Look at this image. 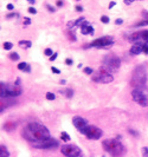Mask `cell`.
I'll use <instances>...</instances> for the list:
<instances>
[{"label": "cell", "mask_w": 148, "mask_h": 157, "mask_svg": "<svg viewBox=\"0 0 148 157\" xmlns=\"http://www.w3.org/2000/svg\"><path fill=\"white\" fill-rule=\"evenodd\" d=\"M21 135L32 145L37 144V143H42L51 137L49 129L45 125L37 122H30L29 124H26L23 129Z\"/></svg>", "instance_id": "1"}, {"label": "cell", "mask_w": 148, "mask_h": 157, "mask_svg": "<svg viewBox=\"0 0 148 157\" xmlns=\"http://www.w3.org/2000/svg\"><path fill=\"white\" fill-rule=\"evenodd\" d=\"M102 147L106 152H108L112 157H123L127 152L126 147L119 139H104L102 142Z\"/></svg>", "instance_id": "2"}, {"label": "cell", "mask_w": 148, "mask_h": 157, "mask_svg": "<svg viewBox=\"0 0 148 157\" xmlns=\"http://www.w3.org/2000/svg\"><path fill=\"white\" fill-rule=\"evenodd\" d=\"M147 82V68L145 64L138 65L134 69L133 74H132V79H130V85L134 89H142L145 87Z\"/></svg>", "instance_id": "3"}, {"label": "cell", "mask_w": 148, "mask_h": 157, "mask_svg": "<svg viewBox=\"0 0 148 157\" xmlns=\"http://www.w3.org/2000/svg\"><path fill=\"white\" fill-rule=\"evenodd\" d=\"M23 89L17 84H5L0 83V96L1 98H14L20 96Z\"/></svg>", "instance_id": "4"}, {"label": "cell", "mask_w": 148, "mask_h": 157, "mask_svg": "<svg viewBox=\"0 0 148 157\" xmlns=\"http://www.w3.org/2000/svg\"><path fill=\"white\" fill-rule=\"evenodd\" d=\"M91 79H92L94 82H96V83L107 84V83H112V82L114 81V77L112 76V71H110L107 66L102 65V66L98 69L97 73L91 76Z\"/></svg>", "instance_id": "5"}, {"label": "cell", "mask_w": 148, "mask_h": 157, "mask_svg": "<svg viewBox=\"0 0 148 157\" xmlns=\"http://www.w3.org/2000/svg\"><path fill=\"white\" fill-rule=\"evenodd\" d=\"M114 45V38L110 35H104L102 38L95 39V40L90 44L84 45L83 48H89V47H95V48H108Z\"/></svg>", "instance_id": "6"}, {"label": "cell", "mask_w": 148, "mask_h": 157, "mask_svg": "<svg viewBox=\"0 0 148 157\" xmlns=\"http://www.w3.org/2000/svg\"><path fill=\"white\" fill-rule=\"evenodd\" d=\"M82 135H84L85 137H87L88 139H100L103 135V131L97 128L95 125H88L87 128H84L83 130H81L79 131Z\"/></svg>", "instance_id": "7"}, {"label": "cell", "mask_w": 148, "mask_h": 157, "mask_svg": "<svg viewBox=\"0 0 148 157\" xmlns=\"http://www.w3.org/2000/svg\"><path fill=\"white\" fill-rule=\"evenodd\" d=\"M60 152L65 157H82V150L75 144H64L60 148Z\"/></svg>", "instance_id": "8"}, {"label": "cell", "mask_w": 148, "mask_h": 157, "mask_svg": "<svg viewBox=\"0 0 148 157\" xmlns=\"http://www.w3.org/2000/svg\"><path fill=\"white\" fill-rule=\"evenodd\" d=\"M103 65L107 66L112 72H115V71H117L120 69L121 60L115 55H109V56H106L103 58Z\"/></svg>", "instance_id": "9"}, {"label": "cell", "mask_w": 148, "mask_h": 157, "mask_svg": "<svg viewBox=\"0 0 148 157\" xmlns=\"http://www.w3.org/2000/svg\"><path fill=\"white\" fill-rule=\"evenodd\" d=\"M128 42L130 43H145L148 44V30H142L139 32L132 33L130 35H128Z\"/></svg>", "instance_id": "10"}, {"label": "cell", "mask_w": 148, "mask_h": 157, "mask_svg": "<svg viewBox=\"0 0 148 157\" xmlns=\"http://www.w3.org/2000/svg\"><path fill=\"white\" fill-rule=\"evenodd\" d=\"M132 97H133V99L138 104H140L141 106H143V108L148 106V97L142 92V90L134 89L133 92H132Z\"/></svg>", "instance_id": "11"}, {"label": "cell", "mask_w": 148, "mask_h": 157, "mask_svg": "<svg viewBox=\"0 0 148 157\" xmlns=\"http://www.w3.org/2000/svg\"><path fill=\"white\" fill-rule=\"evenodd\" d=\"M34 148L37 149H56L59 147V142L52 137H50L49 139L42 142V143H37V144H33Z\"/></svg>", "instance_id": "12"}, {"label": "cell", "mask_w": 148, "mask_h": 157, "mask_svg": "<svg viewBox=\"0 0 148 157\" xmlns=\"http://www.w3.org/2000/svg\"><path fill=\"white\" fill-rule=\"evenodd\" d=\"M72 124L78 130V131H81V130H83L84 128H87L89 125L88 121L85 118H83V117H81V116H75V117H73V118H72Z\"/></svg>", "instance_id": "13"}, {"label": "cell", "mask_w": 148, "mask_h": 157, "mask_svg": "<svg viewBox=\"0 0 148 157\" xmlns=\"http://www.w3.org/2000/svg\"><path fill=\"white\" fill-rule=\"evenodd\" d=\"M143 46H145V43H134L133 46L130 47V55L139 56L141 52H143Z\"/></svg>", "instance_id": "14"}, {"label": "cell", "mask_w": 148, "mask_h": 157, "mask_svg": "<svg viewBox=\"0 0 148 157\" xmlns=\"http://www.w3.org/2000/svg\"><path fill=\"white\" fill-rule=\"evenodd\" d=\"M81 33L82 34H94V27H91V25L90 23H88L87 20H85L82 26H81Z\"/></svg>", "instance_id": "15"}, {"label": "cell", "mask_w": 148, "mask_h": 157, "mask_svg": "<svg viewBox=\"0 0 148 157\" xmlns=\"http://www.w3.org/2000/svg\"><path fill=\"white\" fill-rule=\"evenodd\" d=\"M18 70L23 71V72H26V73H30L31 72V66H30V64L27 63H19L18 64Z\"/></svg>", "instance_id": "16"}, {"label": "cell", "mask_w": 148, "mask_h": 157, "mask_svg": "<svg viewBox=\"0 0 148 157\" xmlns=\"http://www.w3.org/2000/svg\"><path fill=\"white\" fill-rule=\"evenodd\" d=\"M18 45L21 47V48H30L31 46H32V43L30 42V40H20L19 43H18Z\"/></svg>", "instance_id": "17"}, {"label": "cell", "mask_w": 148, "mask_h": 157, "mask_svg": "<svg viewBox=\"0 0 148 157\" xmlns=\"http://www.w3.org/2000/svg\"><path fill=\"white\" fill-rule=\"evenodd\" d=\"M0 157H10V152L4 144L0 145Z\"/></svg>", "instance_id": "18"}, {"label": "cell", "mask_w": 148, "mask_h": 157, "mask_svg": "<svg viewBox=\"0 0 148 157\" xmlns=\"http://www.w3.org/2000/svg\"><path fill=\"white\" fill-rule=\"evenodd\" d=\"M16 128V124L14 123H12V122H7L5 125H4V129L6 130V131H12Z\"/></svg>", "instance_id": "19"}, {"label": "cell", "mask_w": 148, "mask_h": 157, "mask_svg": "<svg viewBox=\"0 0 148 157\" xmlns=\"http://www.w3.org/2000/svg\"><path fill=\"white\" fill-rule=\"evenodd\" d=\"M8 58L11 59V60H19V58H20V56L17 53V52H12V53H10L8 55Z\"/></svg>", "instance_id": "20"}, {"label": "cell", "mask_w": 148, "mask_h": 157, "mask_svg": "<svg viewBox=\"0 0 148 157\" xmlns=\"http://www.w3.org/2000/svg\"><path fill=\"white\" fill-rule=\"evenodd\" d=\"M60 138H62V141H63V142H69L70 141V136L65 131H62L60 132Z\"/></svg>", "instance_id": "21"}, {"label": "cell", "mask_w": 148, "mask_h": 157, "mask_svg": "<svg viewBox=\"0 0 148 157\" xmlns=\"http://www.w3.org/2000/svg\"><path fill=\"white\" fill-rule=\"evenodd\" d=\"M63 94H64V95H65L68 98H71V97L73 96V91H72L71 89H66L65 91H63Z\"/></svg>", "instance_id": "22"}, {"label": "cell", "mask_w": 148, "mask_h": 157, "mask_svg": "<svg viewBox=\"0 0 148 157\" xmlns=\"http://www.w3.org/2000/svg\"><path fill=\"white\" fill-rule=\"evenodd\" d=\"M85 21V18H78L77 20H75V25H76V27H78V26H82V24Z\"/></svg>", "instance_id": "23"}, {"label": "cell", "mask_w": 148, "mask_h": 157, "mask_svg": "<svg viewBox=\"0 0 148 157\" xmlns=\"http://www.w3.org/2000/svg\"><path fill=\"white\" fill-rule=\"evenodd\" d=\"M44 53H45V56H47L49 58H50V57H51V56L55 53V52H52V50H51V48H45Z\"/></svg>", "instance_id": "24"}, {"label": "cell", "mask_w": 148, "mask_h": 157, "mask_svg": "<svg viewBox=\"0 0 148 157\" xmlns=\"http://www.w3.org/2000/svg\"><path fill=\"white\" fill-rule=\"evenodd\" d=\"M55 98H56L55 94H52V92H47V94H46V99H47V100H53Z\"/></svg>", "instance_id": "25"}, {"label": "cell", "mask_w": 148, "mask_h": 157, "mask_svg": "<svg viewBox=\"0 0 148 157\" xmlns=\"http://www.w3.org/2000/svg\"><path fill=\"white\" fill-rule=\"evenodd\" d=\"M3 46H4V48H5V50H11V48H12V46H13V44L10 43V42H5Z\"/></svg>", "instance_id": "26"}, {"label": "cell", "mask_w": 148, "mask_h": 157, "mask_svg": "<svg viewBox=\"0 0 148 157\" xmlns=\"http://www.w3.org/2000/svg\"><path fill=\"white\" fill-rule=\"evenodd\" d=\"M101 21H102L103 24H109V23H110V18L107 17V16H102V17H101Z\"/></svg>", "instance_id": "27"}, {"label": "cell", "mask_w": 148, "mask_h": 157, "mask_svg": "<svg viewBox=\"0 0 148 157\" xmlns=\"http://www.w3.org/2000/svg\"><path fill=\"white\" fill-rule=\"evenodd\" d=\"M30 24H31V19H30V18H27V17L24 18V23H23L24 27H26V26H29Z\"/></svg>", "instance_id": "28"}, {"label": "cell", "mask_w": 148, "mask_h": 157, "mask_svg": "<svg viewBox=\"0 0 148 157\" xmlns=\"http://www.w3.org/2000/svg\"><path fill=\"white\" fill-rule=\"evenodd\" d=\"M141 152H142V157H148V148L147 147H143L141 149Z\"/></svg>", "instance_id": "29"}, {"label": "cell", "mask_w": 148, "mask_h": 157, "mask_svg": "<svg viewBox=\"0 0 148 157\" xmlns=\"http://www.w3.org/2000/svg\"><path fill=\"white\" fill-rule=\"evenodd\" d=\"M84 73L85 74H92V72H94V70L91 69V68H84Z\"/></svg>", "instance_id": "30"}, {"label": "cell", "mask_w": 148, "mask_h": 157, "mask_svg": "<svg viewBox=\"0 0 148 157\" xmlns=\"http://www.w3.org/2000/svg\"><path fill=\"white\" fill-rule=\"evenodd\" d=\"M143 53L146 56H148V44H145V46H143Z\"/></svg>", "instance_id": "31"}, {"label": "cell", "mask_w": 148, "mask_h": 157, "mask_svg": "<svg viewBox=\"0 0 148 157\" xmlns=\"http://www.w3.org/2000/svg\"><path fill=\"white\" fill-rule=\"evenodd\" d=\"M57 56H58V53H57V52H55V53L50 57V58H49V59H50L51 61H53V60H56V58H57Z\"/></svg>", "instance_id": "32"}, {"label": "cell", "mask_w": 148, "mask_h": 157, "mask_svg": "<svg viewBox=\"0 0 148 157\" xmlns=\"http://www.w3.org/2000/svg\"><path fill=\"white\" fill-rule=\"evenodd\" d=\"M46 8L50 11V12H55V11H56V8H53L51 5H49V4H46Z\"/></svg>", "instance_id": "33"}, {"label": "cell", "mask_w": 148, "mask_h": 157, "mask_svg": "<svg viewBox=\"0 0 148 157\" xmlns=\"http://www.w3.org/2000/svg\"><path fill=\"white\" fill-rule=\"evenodd\" d=\"M29 12L31 13V14H37V10L33 8V7H30V8H29Z\"/></svg>", "instance_id": "34"}, {"label": "cell", "mask_w": 148, "mask_h": 157, "mask_svg": "<svg viewBox=\"0 0 148 157\" xmlns=\"http://www.w3.org/2000/svg\"><path fill=\"white\" fill-rule=\"evenodd\" d=\"M6 8H7L8 11H13V10H14V6H13V5H12V4H7Z\"/></svg>", "instance_id": "35"}, {"label": "cell", "mask_w": 148, "mask_h": 157, "mask_svg": "<svg viewBox=\"0 0 148 157\" xmlns=\"http://www.w3.org/2000/svg\"><path fill=\"white\" fill-rule=\"evenodd\" d=\"M72 63H73V61H72L71 58H66V59H65V64H66V65H72Z\"/></svg>", "instance_id": "36"}, {"label": "cell", "mask_w": 148, "mask_h": 157, "mask_svg": "<svg viewBox=\"0 0 148 157\" xmlns=\"http://www.w3.org/2000/svg\"><path fill=\"white\" fill-rule=\"evenodd\" d=\"M16 16H18V14H16V13H10V14L6 16V18L10 19V18H13V17H16Z\"/></svg>", "instance_id": "37"}, {"label": "cell", "mask_w": 148, "mask_h": 157, "mask_svg": "<svg viewBox=\"0 0 148 157\" xmlns=\"http://www.w3.org/2000/svg\"><path fill=\"white\" fill-rule=\"evenodd\" d=\"M128 131H129V134H132L133 136H139V134H138V132H135V131H134V130H132V129H129V130H128Z\"/></svg>", "instance_id": "38"}, {"label": "cell", "mask_w": 148, "mask_h": 157, "mask_svg": "<svg viewBox=\"0 0 148 157\" xmlns=\"http://www.w3.org/2000/svg\"><path fill=\"white\" fill-rule=\"evenodd\" d=\"M51 70H52V72H55V73H57V74H58V73H60V71H59L57 68H55V66H52V68H51Z\"/></svg>", "instance_id": "39"}, {"label": "cell", "mask_w": 148, "mask_h": 157, "mask_svg": "<svg viewBox=\"0 0 148 157\" xmlns=\"http://www.w3.org/2000/svg\"><path fill=\"white\" fill-rule=\"evenodd\" d=\"M123 1H125L126 5H130V4H133L135 1V0H123Z\"/></svg>", "instance_id": "40"}, {"label": "cell", "mask_w": 148, "mask_h": 157, "mask_svg": "<svg viewBox=\"0 0 148 157\" xmlns=\"http://www.w3.org/2000/svg\"><path fill=\"white\" fill-rule=\"evenodd\" d=\"M115 5H116V3H115V1H112V3H110V4H109L108 8H109V10H110V8H113V7L115 6Z\"/></svg>", "instance_id": "41"}, {"label": "cell", "mask_w": 148, "mask_h": 157, "mask_svg": "<svg viewBox=\"0 0 148 157\" xmlns=\"http://www.w3.org/2000/svg\"><path fill=\"white\" fill-rule=\"evenodd\" d=\"M75 8H76V11H77V12H82V11H83V7H82V6H79V5H77Z\"/></svg>", "instance_id": "42"}, {"label": "cell", "mask_w": 148, "mask_h": 157, "mask_svg": "<svg viewBox=\"0 0 148 157\" xmlns=\"http://www.w3.org/2000/svg\"><path fill=\"white\" fill-rule=\"evenodd\" d=\"M122 23H123L122 19H116V20H115V24H116V25H121Z\"/></svg>", "instance_id": "43"}, {"label": "cell", "mask_w": 148, "mask_h": 157, "mask_svg": "<svg viewBox=\"0 0 148 157\" xmlns=\"http://www.w3.org/2000/svg\"><path fill=\"white\" fill-rule=\"evenodd\" d=\"M63 5H64L63 1H60V0H58V1H57V6H58V7H62Z\"/></svg>", "instance_id": "44"}, {"label": "cell", "mask_w": 148, "mask_h": 157, "mask_svg": "<svg viewBox=\"0 0 148 157\" xmlns=\"http://www.w3.org/2000/svg\"><path fill=\"white\" fill-rule=\"evenodd\" d=\"M14 84H17V85H20V79H19V78H18V79L16 81V83Z\"/></svg>", "instance_id": "45"}, {"label": "cell", "mask_w": 148, "mask_h": 157, "mask_svg": "<svg viewBox=\"0 0 148 157\" xmlns=\"http://www.w3.org/2000/svg\"><path fill=\"white\" fill-rule=\"evenodd\" d=\"M27 1H29L30 4H34V1H36V0H27Z\"/></svg>", "instance_id": "46"}, {"label": "cell", "mask_w": 148, "mask_h": 157, "mask_svg": "<svg viewBox=\"0 0 148 157\" xmlns=\"http://www.w3.org/2000/svg\"><path fill=\"white\" fill-rule=\"evenodd\" d=\"M76 1H79V0H76Z\"/></svg>", "instance_id": "47"}]
</instances>
